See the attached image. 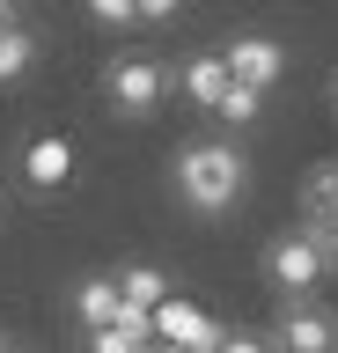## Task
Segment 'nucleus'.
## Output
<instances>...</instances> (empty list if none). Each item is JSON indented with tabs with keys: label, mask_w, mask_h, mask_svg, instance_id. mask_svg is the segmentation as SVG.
<instances>
[{
	"label": "nucleus",
	"mask_w": 338,
	"mask_h": 353,
	"mask_svg": "<svg viewBox=\"0 0 338 353\" xmlns=\"http://www.w3.org/2000/svg\"><path fill=\"white\" fill-rule=\"evenodd\" d=\"M155 339H162V346H184V353H221L228 331L213 324L206 309H191V302H177V294H169V302L155 309Z\"/></svg>",
	"instance_id": "nucleus-6"
},
{
	"label": "nucleus",
	"mask_w": 338,
	"mask_h": 353,
	"mask_svg": "<svg viewBox=\"0 0 338 353\" xmlns=\"http://www.w3.org/2000/svg\"><path fill=\"white\" fill-rule=\"evenodd\" d=\"M221 353H272V339H257V331H228Z\"/></svg>",
	"instance_id": "nucleus-15"
},
{
	"label": "nucleus",
	"mask_w": 338,
	"mask_h": 353,
	"mask_svg": "<svg viewBox=\"0 0 338 353\" xmlns=\"http://www.w3.org/2000/svg\"><path fill=\"white\" fill-rule=\"evenodd\" d=\"M177 88L191 96V103L221 110V103H228V88H235V74H228V52H191V59L177 66Z\"/></svg>",
	"instance_id": "nucleus-8"
},
{
	"label": "nucleus",
	"mask_w": 338,
	"mask_h": 353,
	"mask_svg": "<svg viewBox=\"0 0 338 353\" xmlns=\"http://www.w3.org/2000/svg\"><path fill=\"white\" fill-rule=\"evenodd\" d=\"M177 8H184V0H140V15H147V22H169Z\"/></svg>",
	"instance_id": "nucleus-16"
},
{
	"label": "nucleus",
	"mask_w": 338,
	"mask_h": 353,
	"mask_svg": "<svg viewBox=\"0 0 338 353\" xmlns=\"http://www.w3.org/2000/svg\"><path fill=\"white\" fill-rule=\"evenodd\" d=\"M103 96H111L118 118H147V110L169 96V74H162L155 52H118V59L103 66Z\"/></svg>",
	"instance_id": "nucleus-3"
},
{
	"label": "nucleus",
	"mask_w": 338,
	"mask_h": 353,
	"mask_svg": "<svg viewBox=\"0 0 338 353\" xmlns=\"http://www.w3.org/2000/svg\"><path fill=\"white\" fill-rule=\"evenodd\" d=\"M169 176H177V199L191 214H228L243 199V184H250V154L235 140H191Z\"/></svg>",
	"instance_id": "nucleus-1"
},
{
	"label": "nucleus",
	"mask_w": 338,
	"mask_h": 353,
	"mask_svg": "<svg viewBox=\"0 0 338 353\" xmlns=\"http://www.w3.org/2000/svg\"><path fill=\"white\" fill-rule=\"evenodd\" d=\"M0 353H8V339H0Z\"/></svg>",
	"instance_id": "nucleus-19"
},
{
	"label": "nucleus",
	"mask_w": 338,
	"mask_h": 353,
	"mask_svg": "<svg viewBox=\"0 0 338 353\" xmlns=\"http://www.w3.org/2000/svg\"><path fill=\"white\" fill-rule=\"evenodd\" d=\"M118 287H125V309H147V316L169 302V280H162L155 265H125V272H118Z\"/></svg>",
	"instance_id": "nucleus-11"
},
{
	"label": "nucleus",
	"mask_w": 338,
	"mask_h": 353,
	"mask_svg": "<svg viewBox=\"0 0 338 353\" xmlns=\"http://www.w3.org/2000/svg\"><path fill=\"white\" fill-rule=\"evenodd\" d=\"M324 272H331V250L309 236V228H287V236L265 243V280L287 294V302H302V294H316L324 287Z\"/></svg>",
	"instance_id": "nucleus-2"
},
{
	"label": "nucleus",
	"mask_w": 338,
	"mask_h": 353,
	"mask_svg": "<svg viewBox=\"0 0 338 353\" xmlns=\"http://www.w3.org/2000/svg\"><path fill=\"white\" fill-rule=\"evenodd\" d=\"M30 59H37V30L8 22V30H0V88H8V81H23V74H30Z\"/></svg>",
	"instance_id": "nucleus-12"
},
{
	"label": "nucleus",
	"mask_w": 338,
	"mask_h": 353,
	"mask_svg": "<svg viewBox=\"0 0 338 353\" xmlns=\"http://www.w3.org/2000/svg\"><path fill=\"white\" fill-rule=\"evenodd\" d=\"M89 353H155V316L147 309H125L111 331H89Z\"/></svg>",
	"instance_id": "nucleus-9"
},
{
	"label": "nucleus",
	"mask_w": 338,
	"mask_h": 353,
	"mask_svg": "<svg viewBox=\"0 0 338 353\" xmlns=\"http://www.w3.org/2000/svg\"><path fill=\"white\" fill-rule=\"evenodd\" d=\"M221 52H228V74L250 81V88H272L279 74H287V44L265 37V30H243V37H228Z\"/></svg>",
	"instance_id": "nucleus-5"
},
{
	"label": "nucleus",
	"mask_w": 338,
	"mask_h": 353,
	"mask_svg": "<svg viewBox=\"0 0 338 353\" xmlns=\"http://www.w3.org/2000/svg\"><path fill=\"white\" fill-rule=\"evenodd\" d=\"M272 353H338V309H324L316 294L279 302V316H272Z\"/></svg>",
	"instance_id": "nucleus-4"
},
{
	"label": "nucleus",
	"mask_w": 338,
	"mask_h": 353,
	"mask_svg": "<svg viewBox=\"0 0 338 353\" xmlns=\"http://www.w3.org/2000/svg\"><path fill=\"white\" fill-rule=\"evenodd\" d=\"M67 170H74V148H67V140H52V132H45V140H30V148H23V176L37 184V192L67 184Z\"/></svg>",
	"instance_id": "nucleus-10"
},
{
	"label": "nucleus",
	"mask_w": 338,
	"mask_h": 353,
	"mask_svg": "<svg viewBox=\"0 0 338 353\" xmlns=\"http://www.w3.org/2000/svg\"><path fill=\"white\" fill-rule=\"evenodd\" d=\"M89 15L118 30V22H140V0H89Z\"/></svg>",
	"instance_id": "nucleus-14"
},
{
	"label": "nucleus",
	"mask_w": 338,
	"mask_h": 353,
	"mask_svg": "<svg viewBox=\"0 0 338 353\" xmlns=\"http://www.w3.org/2000/svg\"><path fill=\"white\" fill-rule=\"evenodd\" d=\"M67 309H74V324H81V331H111L118 316H125V287H118L111 272H89V280H74Z\"/></svg>",
	"instance_id": "nucleus-7"
},
{
	"label": "nucleus",
	"mask_w": 338,
	"mask_h": 353,
	"mask_svg": "<svg viewBox=\"0 0 338 353\" xmlns=\"http://www.w3.org/2000/svg\"><path fill=\"white\" fill-rule=\"evenodd\" d=\"M155 353H184V346H162V339H155Z\"/></svg>",
	"instance_id": "nucleus-18"
},
{
	"label": "nucleus",
	"mask_w": 338,
	"mask_h": 353,
	"mask_svg": "<svg viewBox=\"0 0 338 353\" xmlns=\"http://www.w3.org/2000/svg\"><path fill=\"white\" fill-rule=\"evenodd\" d=\"M257 110H265V88H250V81H235V88H228V103H221V118H228V125H250V118H257Z\"/></svg>",
	"instance_id": "nucleus-13"
},
{
	"label": "nucleus",
	"mask_w": 338,
	"mask_h": 353,
	"mask_svg": "<svg viewBox=\"0 0 338 353\" xmlns=\"http://www.w3.org/2000/svg\"><path fill=\"white\" fill-rule=\"evenodd\" d=\"M8 22H15V0H0V30H8Z\"/></svg>",
	"instance_id": "nucleus-17"
}]
</instances>
